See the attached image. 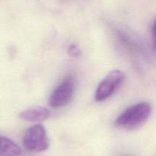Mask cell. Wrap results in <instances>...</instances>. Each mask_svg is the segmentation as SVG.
Returning <instances> with one entry per match:
<instances>
[{
  "label": "cell",
  "instance_id": "7",
  "mask_svg": "<svg viewBox=\"0 0 156 156\" xmlns=\"http://www.w3.org/2000/svg\"><path fill=\"white\" fill-rule=\"evenodd\" d=\"M152 42H153V47L156 50V18L155 19V21H154L152 27Z\"/></svg>",
  "mask_w": 156,
  "mask_h": 156
},
{
  "label": "cell",
  "instance_id": "6",
  "mask_svg": "<svg viewBox=\"0 0 156 156\" xmlns=\"http://www.w3.org/2000/svg\"><path fill=\"white\" fill-rule=\"evenodd\" d=\"M21 149L9 138L0 136V156H20Z\"/></svg>",
  "mask_w": 156,
  "mask_h": 156
},
{
  "label": "cell",
  "instance_id": "1",
  "mask_svg": "<svg viewBox=\"0 0 156 156\" xmlns=\"http://www.w3.org/2000/svg\"><path fill=\"white\" fill-rule=\"evenodd\" d=\"M152 106L148 102H140L126 109L118 116L115 125L127 130H134L143 126L149 119Z\"/></svg>",
  "mask_w": 156,
  "mask_h": 156
},
{
  "label": "cell",
  "instance_id": "3",
  "mask_svg": "<svg viewBox=\"0 0 156 156\" xmlns=\"http://www.w3.org/2000/svg\"><path fill=\"white\" fill-rule=\"evenodd\" d=\"M75 90V81L72 76H67L53 91L49 104L53 108L65 106L71 101Z\"/></svg>",
  "mask_w": 156,
  "mask_h": 156
},
{
  "label": "cell",
  "instance_id": "5",
  "mask_svg": "<svg viewBox=\"0 0 156 156\" xmlns=\"http://www.w3.org/2000/svg\"><path fill=\"white\" fill-rule=\"evenodd\" d=\"M50 116V113L47 108L42 106H36L34 108L23 111L20 113L21 119L28 122H40L48 119Z\"/></svg>",
  "mask_w": 156,
  "mask_h": 156
},
{
  "label": "cell",
  "instance_id": "2",
  "mask_svg": "<svg viewBox=\"0 0 156 156\" xmlns=\"http://www.w3.org/2000/svg\"><path fill=\"white\" fill-rule=\"evenodd\" d=\"M23 145L26 149L33 152L45 151L49 146V141L44 127L36 125L29 128L23 137Z\"/></svg>",
  "mask_w": 156,
  "mask_h": 156
},
{
  "label": "cell",
  "instance_id": "8",
  "mask_svg": "<svg viewBox=\"0 0 156 156\" xmlns=\"http://www.w3.org/2000/svg\"><path fill=\"white\" fill-rule=\"evenodd\" d=\"M69 53L73 56H78V54H80V51L79 50L78 47H76L74 45H72L69 47Z\"/></svg>",
  "mask_w": 156,
  "mask_h": 156
},
{
  "label": "cell",
  "instance_id": "4",
  "mask_svg": "<svg viewBox=\"0 0 156 156\" xmlns=\"http://www.w3.org/2000/svg\"><path fill=\"white\" fill-rule=\"evenodd\" d=\"M124 80V73L120 70H113L100 83L95 92V99L98 102L105 100L116 91Z\"/></svg>",
  "mask_w": 156,
  "mask_h": 156
}]
</instances>
